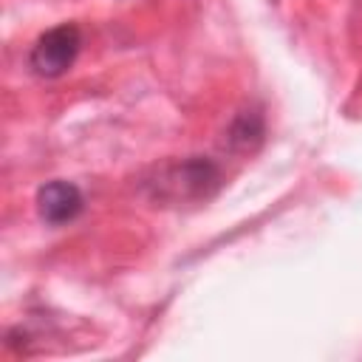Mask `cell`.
Masks as SVG:
<instances>
[{
    "instance_id": "6da1fadb",
    "label": "cell",
    "mask_w": 362,
    "mask_h": 362,
    "mask_svg": "<svg viewBox=\"0 0 362 362\" xmlns=\"http://www.w3.org/2000/svg\"><path fill=\"white\" fill-rule=\"evenodd\" d=\"M79 45H82L79 28L65 23V25H57V28L45 31L34 42L28 62H31L34 74H40V76H59L74 65V59L79 54Z\"/></svg>"
},
{
    "instance_id": "3957f363",
    "label": "cell",
    "mask_w": 362,
    "mask_h": 362,
    "mask_svg": "<svg viewBox=\"0 0 362 362\" xmlns=\"http://www.w3.org/2000/svg\"><path fill=\"white\" fill-rule=\"evenodd\" d=\"M161 184L170 187L173 198H178V195L181 198H201V195L206 198L209 189H215V184H218V167L204 158H192V161L175 167Z\"/></svg>"
},
{
    "instance_id": "7a4b0ae2",
    "label": "cell",
    "mask_w": 362,
    "mask_h": 362,
    "mask_svg": "<svg viewBox=\"0 0 362 362\" xmlns=\"http://www.w3.org/2000/svg\"><path fill=\"white\" fill-rule=\"evenodd\" d=\"M37 209L45 223H68L82 212V192L68 181H51L37 192Z\"/></svg>"
}]
</instances>
